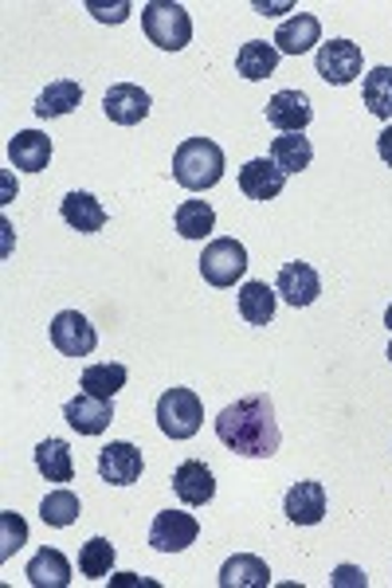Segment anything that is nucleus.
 I'll use <instances>...</instances> for the list:
<instances>
[{"mask_svg":"<svg viewBox=\"0 0 392 588\" xmlns=\"http://www.w3.org/2000/svg\"><path fill=\"white\" fill-rule=\"evenodd\" d=\"M275 67H279V48L268 40H248L235 51V71H240L243 79H251V83L275 76Z\"/></svg>","mask_w":392,"mask_h":588,"instance_id":"obj_21","label":"nucleus"},{"mask_svg":"<svg viewBox=\"0 0 392 588\" xmlns=\"http://www.w3.org/2000/svg\"><path fill=\"white\" fill-rule=\"evenodd\" d=\"M173 495L181 498L184 506H209L212 495H217V475H212L201 459H184L173 471Z\"/></svg>","mask_w":392,"mask_h":588,"instance_id":"obj_12","label":"nucleus"},{"mask_svg":"<svg viewBox=\"0 0 392 588\" xmlns=\"http://www.w3.org/2000/svg\"><path fill=\"white\" fill-rule=\"evenodd\" d=\"M150 107H153V99L138 83L110 87L107 99H102V110H107V118H110V122H118V126H138L145 114H150Z\"/></svg>","mask_w":392,"mask_h":588,"instance_id":"obj_13","label":"nucleus"},{"mask_svg":"<svg viewBox=\"0 0 392 588\" xmlns=\"http://www.w3.org/2000/svg\"><path fill=\"white\" fill-rule=\"evenodd\" d=\"M361 63L365 59H361V48L353 40H330L318 48V76L334 87L353 83L361 76Z\"/></svg>","mask_w":392,"mask_h":588,"instance_id":"obj_8","label":"nucleus"},{"mask_svg":"<svg viewBox=\"0 0 392 588\" xmlns=\"http://www.w3.org/2000/svg\"><path fill=\"white\" fill-rule=\"evenodd\" d=\"M51 346L63 357H91L94 346H99V330L79 310H63L51 322Z\"/></svg>","mask_w":392,"mask_h":588,"instance_id":"obj_6","label":"nucleus"},{"mask_svg":"<svg viewBox=\"0 0 392 588\" xmlns=\"http://www.w3.org/2000/svg\"><path fill=\"white\" fill-rule=\"evenodd\" d=\"M173 220H177V232H181L184 240H204V236H212V228H217V212H212L209 200H184L173 212Z\"/></svg>","mask_w":392,"mask_h":588,"instance_id":"obj_28","label":"nucleus"},{"mask_svg":"<svg viewBox=\"0 0 392 588\" xmlns=\"http://www.w3.org/2000/svg\"><path fill=\"white\" fill-rule=\"evenodd\" d=\"M9 161L20 173H43L51 161V138L40 130H20L17 138L9 141Z\"/></svg>","mask_w":392,"mask_h":588,"instance_id":"obj_17","label":"nucleus"},{"mask_svg":"<svg viewBox=\"0 0 392 588\" xmlns=\"http://www.w3.org/2000/svg\"><path fill=\"white\" fill-rule=\"evenodd\" d=\"M283 185H287V173L271 158H255L240 169V189L251 200H275L283 192Z\"/></svg>","mask_w":392,"mask_h":588,"instance_id":"obj_16","label":"nucleus"},{"mask_svg":"<svg viewBox=\"0 0 392 588\" xmlns=\"http://www.w3.org/2000/svg\"><path fill=\"white\" fill-rule=\"evenodd\" d=\"M36 471L48 482H71L76 479V459H71V448L63 439H43L36 448Z\"/></svg>","mask_w":392,"mask_h":588,"instance_id":"obj_22","label":"nucleus"},{"mask_svg":"<svg viewBox=\"0 0 392 588\" xmlns=\"http://www.w3.org/2000/svg\"><path fill=\"white\" fill-rule=\"evenodd\" d=\"M110 569H114V546H110L107 538H91L79 549V572H83V577L102 580V577H110Z\"/></svg>","mask_w":392,"mask_h":588,"instance_id":"obj_31","label":"nucleus"},{"mask_svg":"<svg viewBox=\"0 0 392 588\" xmlns=\"http://www.w3.org/2000/svg\"><path fill=\"white\" fill-rule=\"evenodd\" d=\"M314 43H322V24H318L314 12H299V17H291L287 24H279V32H275V48L283 51V56H306Z\"/></svg>","mask_w":392,"mask_h":588,"instance_id":"obj_18","label":"nucleus"},{"mask_svg":"<svg viewBox=\"0 0 392 588\" xmlns=\"http://www.w3.org/2000/svg\"><path fill=\"white\" fill-rule=\"evenodd\" d=\"M142 28L161 51H181L192 40V20L181 4H165V0H153L142 9Z\"/></svg>","mask_w":392,"mask_h":588,"instance_id":"obj_4","label":"nucleus"},{"mask_svg":"<svg viewBox=\"0 0 392 588\" xmlns=\"http://www.w3.org/2000/svg\"><path fill=\"white\" fill-rule=\"evenodd\" d=\"M201 538V522L184 510H161L153 518V530H150V546L161 549V554H181L189 549L192 541Z\"/></svg>","mask_w":392,"mask_h":588,"instance_id":"obj_7","label":"nucleus"},{"mask_svg":"<svg viewBox=\"0 0 392 588\" xmlns=\"http://www.w3.org/2000/svg\"><path fill=\"white\" fill-rule=\"evenodd\" d=\"M79 102H83V87H79L76 79H56V83L43 87L40 99H36V114L63 118V114H71Z\"/></svg>","mask_w":392,"mask_h":588,"instance_id":"obj_24","label":"nucleus"},{"mask_svg":"<svg viewBox=\"0 0 392 588\" xmlns=\"http://www.w3.org/2000/svg\"><path fill=\"white\" fill-rule=\"evenodd\" d=\"M79 514H83V506H79V495H71V490H51V495L40 502V518H43V526H51V530H68V526H76Z\"/></svg>","mask_w":392,"mask_h":588,"instance_id":"obj_30","label":"nucleus"},{"mask_svg":"<svg viewBox=\"0 0 392 588\" xmlns=\"http://www.w3.org/2000/svg\"><path fill=\"white\" fill-rule=\"evenodd\" d=\"M173 177L189 192H204L224 177V150L212 138H184L173 153Z\"/></svg>","mask_w":392,"mask_h":588,"instance_id":"obj_2","label":"nucleus"},{"mask_svg":"<svg viewBox=\"0 0 392 588\" xmlns=\"http://www.w3.org/2000/svg\"><path fill=\"white\" fill-rule=\"evenodd\" d=\"M217 439L243 459L275 456L283 436H279L275 405H271L268 392H251V397H240L235 405H228L217 416Z\"/></svg>","mask_w":392,"mask_h":588,"instance_id":"obj_1","label":"nucleus"},{"mask_svg":"<svg viewBox=\"0 0 392 588\" xmlns=\"http://www.w3.org/2000/svg\"><path fill=\"white\" fill-rule=\"evenodd\" d=\"M275 295L283 302H291L294 310H302L322 295V279H318V271L310 263H283V271L275 279Z\"/></svg>","mask_w":392,"mask_h":588,"instance_id":"obj_11","label":"nucleus"},{"mask_svg":"<svg viewBox=\"0 0 392 588\" xmlns=\"http://www.w3.org/2000/svg\"><path fill=\"white\" fill-rule=\"evenodd\" d=\"M201 275L209 287H235L248 275V248L240 240H212L201 256Z\"/></svg>","mask_w":392,"mask_h":588,"instance_id":"obj_5","label":"nucleus"},{"mask_svg":"<svg viewBox=\"0 0 392 588\" xmlns=\"http://www.w3.org/2000/svg\"><path fill=\"white\" fill-rule=\"evenodd\" d=\"M28 580L36 588H68L71 585V561L59 549H40L28 561Z\"/></svg>","mask_w":392,"mask_h":588,"instance_id":"obj_23","label":"nucleus"},{"mask_svg":"<svg viewBox=\"0 0 392 588\" xmlns=\"http://www.w3.org/2000/svg\"><path fill=\"white\" fill-rule=\"evenodd\" d=\"M384 326H389V333H392V307L384 310Z\"/></svg>","mask_w":392,"mask_h":588,"instance_id":"obj_35","label":"nucleus"},{"mask_svg":"<svg viewBox=\"0 0 392 588\" xmlns=\"http://www.w3.org/2000/svg\"><path fill=\"white\" fill-rule=\"evenodd\" d=\"M330 585H334V588H365L369 577L358 569V565H338L334 577H330Z\"/></svg>","mask_w":392,"mask_h":588,"instance_id":"obj_33","label":"nucleus"},{"mask_svg":"<svg viewBox=\"0 0 392 588\" xmlns=\"http://www.w3.org/2000/svg\"><path fill=\"white\" fill-rule=\"evenodd\" d=\"M0 526H4V538H0V561H9V557L28 541V526H24V518L12 510L0 514Z\"/></svg>","mask_w":392,"mask_h":588,"instance_id":"obj_32","label":"nucleus"},{"mask_svg":"<svg viewBox=\"0 0 392 588\" xmlns=\"http://www.w3.org/2000/svg\"><path fill=\"white\" fill-rule=\"evenodd\" d=\"M310 118H314V110H310V99L302 91H279V94H271L268 122L275 126V130L302 133L310 126Z\"/></svg>","mask_w":392,"mask_h":588,"instance_id":"obj_15","label":"nucleus"},{"mask_svg":"<svg viewBox=\"0 0 392 588\" xmlns=\"http://www.w3.org/2000/svg\"><path fill=\"white\" fill-rule=\"evenodd\" d=\"M271 161H275L287 177L310 169V161H314L310 138H302V133H279V138L271 141Z\"/></svg>","mask_w":392,"mask_h":588,"instance_id":"obj_26","label":"nucleus"},{"mask_svg":"<svg viewBox=\"0 0 392 588\" xmlns=\"http://www.w3.org/2000/svg\"><path fill=\"white\" fill-rule=\"evenodd\" d=\"M220 588H268L271 585V569L263 557L255 554H235L224 561L220 569Z\"/></svg>","mask_w":392,"mask_h":588,"instance_id":"obj_19","label":"nucleus"},{"mask_svg":"<svg viewBox=\"0 0 392 588\" xmlns=\"http://www.w3.org/2000/svg\"><path fill=\"white\" fill-rule=\"evenodd\" d=\"M59 216H63L76 232H87V236L107 228V208H102L91 192H68L63 205H59Z\"/></svg>","mask_w":392,"mask_h":588,"instance_id":"obj_20","label":"nucleus"},{"mask_svg":"<svg viewBox=\"0 0 392 588\" xmlns=\"http://www.w3.org/2000/svg\"><path fill=\"white\" fill-rule=\"evenodd\" d=\"M389 361H392V341H389Z\"/></svg>","mask_w":392,"mask_h":588,"instance_id":"obj_36","label":"nucleus"},{"mask_svg":"<svg viewBox=\"0 0 392 588\" xmlns=\"http://www.w3.org/2000/svg\"><path fill=\"white\" fill-rule=\"evenodd\" d=\"M63 420L79 431V436H102L114 423V400H99L91 392H79L63 405Z\"/></svg>","mask_w":392,"mask_h":588,"instance_id":"obj_10","label":"nucleus"},{"mask_svg":"<svg viewBox=\"0 0 392 588\" xmlns=\"http://www.w3.org/2000/svg\"><path fill=\"white\" fill-rule=\"evenodd\" d=\"M275 287H268V282H243L240 287V315L243 322L251 326H268L271 318H275Z\"/></svg>","mask_w":392,"mask_h":588,"instance_id":"obj_25","label":"nucleus"},{"mask_svg":"<svg viewBox=\"0 0 392 588\" xmlns=\"http://www.w3.org/2000/svg\"><path fill=\"white\" fill-rule=\"evenodd\" d=\"M361 94H365L369 114L392 122V67H373L365 83H361Z\"/></svg>","mask_w":392,"mask_h":588,"instance_id":"obj_29","label":"nucleus"},{"mask_svg":"<svg viewBox=\"0 0 392 588\" xmlns=\"http://www.w3.org/2000/svg\"><path fill=\"white\" fill-rule=\"evenodd\" d=\"M283 510L294 526H318L325 518V487L322 482H314V479L294 482V487L287 490Z\"/></svg>","mask_w":392,"mask_h":588,"instance_id":"obj_14","label":"nucleus"},{"mask_svg":"<svg viewBox=\"0 0 392 588\" xmlns=\"http://www.w3.org/2000/svg\"><path fill=\"white\" fill-rule=\"evenodd\" d=\"M204 423V405L192 389H169L158 400V428L169 439H192Z\"/></svg>","mask_w":392,"mask_h":588,"instance_id":"obj_3","label":"nucleus"},{"mask_svg":"<svg viewBox=\"0 0 392 588\" xmlns=\"http://www.w3.org/2000/svg\"><path fill=\"white\" fill-rule=\"evenodd\" d=\"M125 365H114V361H102V365H87L83 369V392H91V397L99 400H114L118 392L125 389Z\"/></svg>","mask_w":392,"mask_h":588,"instance_id":"obj_27","label":"nucleus"},{"mask_svg":"<svg viewBox=\"0 0 392 588\" xmlns=\"http://www.w3.org/2000/svg\"><path fill=\"white\" fill-rule=\"evenodd\" d=\"M376 153H381L384 166H392V126L381 133V138H376Z\"/></svg>","mask_w":392,"mask_h":588,"instance_id":"obj_34","label":"nucleus"},{"mask_svg":"<svg viewBox=\"0 0 392 588\" xmlns=\"http://www.w3.org/2000/svg\"><path fill=\"white\" fill-rule=\"evenodd\" d=\"M142 467H145L142 451L134 444H125V439H114V444H107L99 451V475L110 487H134L142 479Z\"/></svg>","mask_w":392,"mask_h":588,"instance_id":"obj_9","label":"nucleus"}]
</instances>
